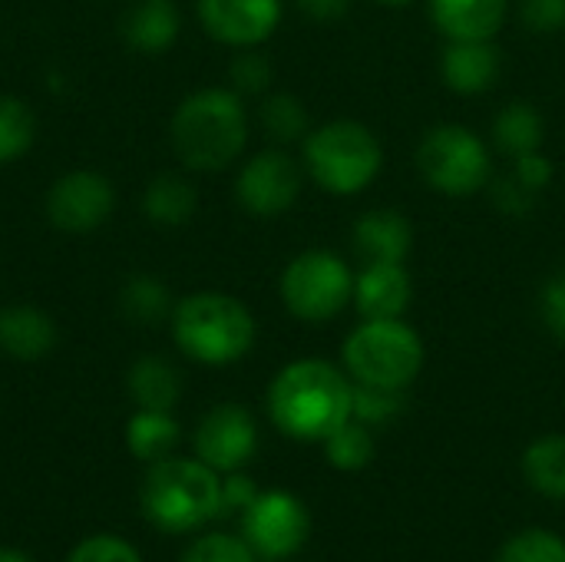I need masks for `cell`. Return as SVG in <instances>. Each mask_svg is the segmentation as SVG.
I'll list each match as a JSON object with an SVG mask.
<instances>
[{"label": "cell", "instance_id": "12", "mask_svg": "<svg viewBox=\"0 0 565 562\" xmlns=\"http://www.w3.org/2000/svg\"><path fill=\"white\" fill-rule=\"evenodd\" d=\"M192 450L215 474L242 470L258 454V424L252 411L232 401L215 404L212 411L202 414L192 434Z\"/></svg>", "mask_w": 565, "mask_h": 562}, {"label": "cell", "instance_id": "3", "mask_svg": "<svg viewBox=\"0 0 565 562\" xmlns=\"http://www.w3.org/2000/svg\"><path fill=\"white\" fill-rule=\"evenodd\" d=\"M169 335L189 361L225 368L255 348L258 325L252 308L228 291H189L172 308Z\"/></svg>", "mask_w": 565, "mask_h": 562}, {"label": "cell", "instance_id": "24", "mask_svg": "<svg viewBox=\"0 0 565 562\" xmlns=\"http://www.w3.org/2000/svg\"><path fill=\"white\" fill-rule=\"evenodd\" d=\"M172 308H175V298H172L169 285L156 275H132L119 288V311L126 321H132L139 328L169 321Z\"/></svg>", "mask_w": 565, "mask_h": 562}, {"label": "cell", "instance_id": "14", "mask_svg": "<svg viewBox=\"0 0 565 562\" xmlns=\"http://www.w3.org/2000/svg\"><path fill=\"white\" fill-rule=\"evenodd\" d=\"M414 298V282L404 262L361 265L354 275V308L361 318H404Z\"/></svg>", "mask_w": 565, "mask_h": 562}, {"label": "cell", "instance_id": "9", "mask_svg": "<svg viewBox=\"0 0 565 562\" xmlns=\"http://www.w3.org/2000/svg\"><path fill=\"white\" fill-rule=\"evenodd\" d=\"M116 212V185L96 169H70L50 182L43 195V215L56 232L89 235L103 229Z\"/></svg>", "mask_w": 565, "mask_h": 562}, {"label": "cell", "instance_id": "40", "mask_svg": "<svg viewBox=\"0 0 565 562\" xmlns=\"http://www.w3.org/2000/svg\"><path fill=\"white\" fill-rule=\"evenodd\" d=\"M0 562H36L33 556H26L23 550H13V547H0Z\"/></svg>", "mask_w": 565, "mask_h": 562}, {"label": "cell", "instance_id": "11", "mask_svg": "<svg viewBox=\"0 0 565 562\" xmlns=\"http://www.w3.org/2000/svg\"><path fill=\"white\" fill-rule=\"evenodd\" d=\"M301 195V166L285 146L248 156L235 176V202L252 219H278Z\"/></svg>", "mask_w": 565, "mask_h": 562}, {"label": "cell", "instance_id": "29", "mask_svg": "<svg viewBox=\"0 0 565 562\" xmlns=\"http://www.w3.org/2000/svg\"><path fill=\"white\" fill-rule=\"evenodd\" d=\"M271 83H275V66L258 46L235 50V56L228 63V86L238 96H265L271 89Z\"/></svg>", "mask_w": 565, "mask_h": 562}, {"label": "cell", "instance_id": "20", "mask_svg": "<svg viewBox=\"0 0 565 562\" xmlns=\"http://www.w3.org/2000/svg\"><path fill=\"white\" fill-rule=\"evenodd\" d=\"M126 394L139 411H175L182 401V374L162 354H142L126 371Z\"/></svg>", "mask_w": 565, "mask_h": 562}, {"label": "cell", "instance_id": "31", "mask_svg": "<svg viewBox=\"0 0 565 562\" xmlns=\"http://www.w3.org/2000/svg\"><path fill=\"white\" fill-rule=\"evenodd\" d=\"M404 407H407L404 391L371 388V384H354L351 417H354V421H361V424H367V427H384V424L397 421Z\"/></svg>", "mask_w": 565, "mask_h": 562}, {"label": "cell", "instance_id": "34", "mask_svg": "<svg viewBox=\"0 0 565 562\" xmlns=\"http://www.w3.org/2000/svg\"><path fill=\"white\" fill-rule=\"evenodd\" d=\"M520 17L526 30L553 36L565 30V0H520Z\"/></svg>", "mask_w": 565, "mask_h": 562}, {"label": "cell", "instance_id": "38", "mask_svg": "<svg viewBox=\"0 0 565 562\" xmlns=\"http://www.w3.org/2000/svg\"><path fill=\"white\" fill-rule=\"evenodd\" d=\"M493 199H497V205H500L507 215H526V212L533 209V202H536V195H533L526 185H520L513 172H510L507 179L493 182Z\"/></svg>", "mask_w": 565, "mask_h": 562}, {"label": "cell", "instance_id": "36", "mask_svg": "<svg viewBox=\"0 0 565 562\" xmlns=\"http://www.w3.org/2000/svg\"><path fill=\"white\" fill-rule=\"evenodd\" d=\"M540 311H543V321L546 328L565 341V268L559 275H553L540 295Z\"/></svg>", "mask_w": 565, "mask_h": 562}, {"label": "cell", "instance_id": "16", "mask_svg": "<svg viewBox=\"0 0 565 562\" xmlns=\"http://www.w3.org/2000/svg\"><path fill=\"white\" fill-rule=\"evenodd\" d=\"M56 341L60 331L50 311L26 301H13L0 308V351L7 358L23 364L43 361L46 354H53Z\"/></svg>", "mask_w": 565, "mask_h": 562}, {"label": "cell", "instance_id": "8", "mask_svg": "<svg viewBox=\"0 0 565 562\" xmlns=\"http://www.w3.org/2000/svg\"><path fill=\"white\" fill-rule=\"evenodd\" d=\"M354 275L358 272H351L341 255L328 248H308L285 265L278 295L291 318L305 325H324L354 301Z\"/></svg>", "mask_w": 565, "mask_h": 562}, {"label": "cell", "instance_id": "39", "mask_svg": "<svg viewBox=\"0 0 565 562\" xmlns=\"http://www.w3.org/2000/svg\"><path fill=\"white\" fill-rule=\"evenodd\" d=\"M351 3H354V0H295V7H298L305 17L318 20V23L341 20V17L351 10Z\"/></svg>", "mask_w": 565, "mask_h": 562}, {"label": "cell", "instance_id": "6", "mask_svg": "<svg viewBox=\"0 0 565 562\" xmlns=\"http://www.w3.org/2000/svg\"><path fill=\"white\" fill-rule=\"evenodd\" d=\"M354 384L407 391L424 368V341L404 318H361L341 344Z\"/></svg>", "mask_w": 565, "mask_h": 562}, {"label": "cell", "instance_id": "7", "mask_svg": "<svg viewBox=\"0 0 565 562\" xmlns=\"http://www.w3.org/2000/svg\"><path fill=\"white\" fill-rule=\"evenodd\" d=\"M420 179L447 199H470L493 179L487 142L460 123H440L424 132L417 146Z\"/></svg>", "mask_w": 565, "mask_h": 562}, {"label": "cell", "instance_id": "13", "mask_svg": "<svg viewBox=\"0 0 565 562\" xmlns=\"http://www.w3.org/2000/svg\"><path fill=\"white\" fill-rule=\"evenodd\" d=\"M285 0H195L202 30L232 50L262 46L281 23Z\"/></svg>", "mask_w": 565, "mask_h": 562}, {"label": "cell", "instance_id": "41", "mask_svg": "<svg viewBox=\"0 0 565 562\" xmlns=\"http://www.w3.org/2000/svg\"><path fill=\"white\" fill-rule=\"evenodd\" d=\"M374 3H381V7H387V10H401V7H407V3H414V0H374Z\"/></svg>", "mask_w": 565, "mask_h": 562}, {"label": "cell", "instance_id": "5", "mask_svg": "<svg viewBox=\"0 0 565 562\" xmlns=\"http://www.w3.org/2000/svg\"><path fill=\"white\" fill-rule=\"evenodd\" d=\"M301 166L321 192L348 199L381 176L384 149L364 123L334 119L301 139Z\"/></svg>", "mask_w": 565, "mask_h": 562}, {"label": "cell", "instance_id": "17", "mask_svg": "<svg viewBox=\"0 0 565 562\" xmlns=\"http://www.w3.org/2000/svg\"><path fill=\"white\" fill-rule=\"evenodd\" d=\"M444 83L460 96L490 93L503 73V60L493 40H447L440 56Z\"/></svg>", "mask_w": 565, "mask_h": 562}, {"label": "cell", "instance_id": "22", "mask_svg": "<svg viewBox=\"0 0 565 562\" xmlns=\"http://www.w3.org/2000/svg\"><path fill=\"white\" fill-rule=\"evenodd\" d=\"M182 441V427L172 417V411H139L126 421V450L142 460V464H156L175 454Z\"/></svg>", "mask_w": 565, "mask_h": 562}, {"label": "cell", "instance_id": "26", "mask_svg": "<svg viewBox=\"0 0 565 562\" xmlns=\"http://www.w3.org/2000/svg\"><path fill=\"white\" fill-rule=\"evenodd\" d=\"M258 123L265 129V136L275 142V146H291V142H301L308 132H311V123H308V109L305 103L295 96V93H265L262 96V106H258Z\"/></svg>", "mask_w": 565, "mask_h": 562}, {"label": "cell", "instance_id": "18", "mask_svg": "<svg viewBox=\"0 0 565 562\" xmlns=\"http://www.w3.org/2000/svg\"><path fill=\"white\" fill-rule=\"evenodd\" d=\"M351 242H354L361 265L407 262L414 248V225L397 209H371L354 222Z\"/></svg>", "mask_w": 565, "mask_h": 562}, {"label": "cell", "instance_id": "1", "mask_svg": "<svg viewBox=\"0 0 565 562\" xmlns=\"http://www.w3.org/2000/svg\"><path fill=\"white\" fill-rule=\"evenodd\" d=\"M354 404V381L348 371L321 361L301 358L285 364L268 384V417L271 424L305 444H324L341 424L351 421Z\"/></svg>", "mask_w": 565, "mask_h": 562}, {"label": "cell", "instance_id": "23", "mask_svg": "<svg viewBox=\"0 0 565 562\" xmlns=\"http://www.w3.org/2000/svg\"><path fill=\"white\" fill-rule=\"evenodd\" d=\"M543 132H546V123H543L540 109L533 103H523V99L507 103L493 119V146L507 159L540 152L543 149Z\"/></svg>", "mask_w": 565, "mask_h": 562}, {"label": "cell", "instance_id": "4", "mask_svg": "<svg viewBox=\"0 0 565 562\" xmlns=\"http://www.w3.org/2000/svg\"><path fill=\"white\" fill-rule=\"evenodd\" d=\"M142 517L172 537L195 533L222 513V474L199 457H166L149 464L139 487Z\"/></svg>", "mask_w": 565, "mask_h": 562}, {"label": "cell", "instance_id": "30", "mask_svg": "<svg viewBox=\"0 0 565 562\" xmlns=\"http://www.w3.org/2000/svg\"><path fill=\"white\" fill-rule=\"evenodd\" d=\"M497 562H565V540L553 530H523L500 547Z\"/></svg>", "mask_w": 565, "mask_h": 562}, {"label": "cell", "instance_id": "33", "mask_svg": "<svg viewBox=\"0 0 565 562\" xmlns=\"http://www.w3.org/2000/svg\"><path fill=\"white\" fill-rule=\"evenodd\" d=\"M66 562H142L139 550L116 533H93L86 540H79Z\"/></svg>", "mask_w": 565, "mask_h": 562}, {"label": "cell", "instance_id": "25", "mask_svg": "<svg viewBox=\"0 0 565 562\" xmlns=\"http://www.w3.org/2000/svg\"><path fill=\"white\" fill-rule=\"evenodd\" d=\"M523 477L526 484L546 497L565 503V434L536 437L523 454Z\"/></svg>", "mask_w": 565, "mask_h": 562}, {"label": "cell", "instance_id": "27", "mask_svg": "<svg viewBox=\"0 0 565 562\" xmlns=\"http://www.w3.org/2000/svg\"><path fill=\"white\" fill-rule=\"evenodd\" d=\"M36 142V116L26 99L0 93V166L23 159Z\"/></svg>", "mask_w": 565, "mask_h": 562}, {"label": "cell", "instance_id": "37", "mask_svg": "<svg viewBox=\"0 0 565 562\" xmlns=\"http://www.w3.org/2000/svg\"><path fill=\"white\" fill-rule=\"evenodd\" d=\"M513 176H516L520 185H526L533 195H540L553 182V162L540 149V152H530V156L513 159Z\"/></svg>", "mask_w": 565, "mask_h": 562}, {"label": "cell", "instance_id": "21", "mask_svg": "<svg viewBox=\"0 0 565 562\" xmlns=\"http://www.w3.org/2000/svg\"><path fill=\"white\" fill-rule=\"evenodd\" d=\"M139 205H142V215L152 225L179 229V225H189L192 215L199 212V192H195V185L185 176L159 172V176H152L146 182Z\"/></svg>", "mask_w": 565, "mask_h": 562}, {"label": "cell", "instance_id": "28", "mask_svg": "<svg viewBox=\"0 0 565 562\" xmlns=\"http://www.w3.org/2000/svg\"><path fill=\"white\" fill-rule=\"evenodd\" d=\"M377 454V444H374V431L361 421H348L341 424L328 441H324V457L334 470L341 474H358L364 470Z\"/></svg>", "mask_w": 565, "mask_h": 562}, {"label": "cell", "instance_id": "15", "mask_svg": "<svg viewBox=\"0 0 565 562\" xmlns=\"http://www.w3.org/2000/svg\"><path fill=\"white\" fill-rule=\"evenodd\" d=\"M182 33V10L175 0H132L119 13V36L142 56H159L175 46Z\"/></svg>", "mask_w": 565, "mask_h": 562}, {"label": "cell", "instance_id": "32", "mask_svg": "<svg viewBox=\"0 0 565 562\" xmlns=\"http://www.w3.org/2000/svg\"><path fill=\"white\" fill-rule=\"evenodd\" d=\"M179 562H258L255 550L242 540V537H232V533H205L199 537Z\"/></svg>", "mask_w": 565, "mask_h": 562}, {"label": "cell", "instance_id": "19", "mask_svg": "<svg viewBox=\"0 0 565 562\" xmlns=\"http://www.w3.org/2000/svg\"><path fill=\"white\" fill-rule=\"evenodd\" d=\"M434 26L447 40H497L510 0H427Z\"/></svg>", "mask_w": 565, "mask_h": 562}, {"label": "cell", "instance_id": "35", "mask_svg": "<svg viewBox=\"0 0 565 562\" xmlns=\"http://www.w3.org/2000/svg\"><path fill=\"white\" fill-rule=\"evenodd\" d=\"M258 484L242 474V470H232V474H222V513H235L242 517L255 500H258Z\"/></svg>", "mask_w": 565, "mask_h": 562}, {"label": "cell", "instance_id": "10", "mask_svg": "<svg viewBox=\"0 0 565 562\" xmlns=\"http://www.w3.org/2000/svg\"><path fill=\"white\" fill-rule=\"evenodd\" d=\"M238 520L242 540L255 550L258 560H288L301 553L311 537L308 507L288 490H262L258 500Z\"/></svg>", "mask_w": 565, "mask_h": 562}, {"label": "cell", "instance_id": "2", "mask_svg": "<svg viewBox=\"0 0 565 562\" xmlns=\"http://www.w3.org/2000/svg\"><path fill=\"white\" fill-rule=\"evenodd\" d=\"M169 142L175 159L192 172L228 169L248 146L245 96L232 86H202L189 93L169 119Z\"/></svg>", "mask_w": 565, "mask_h": 562}]
</instances>
